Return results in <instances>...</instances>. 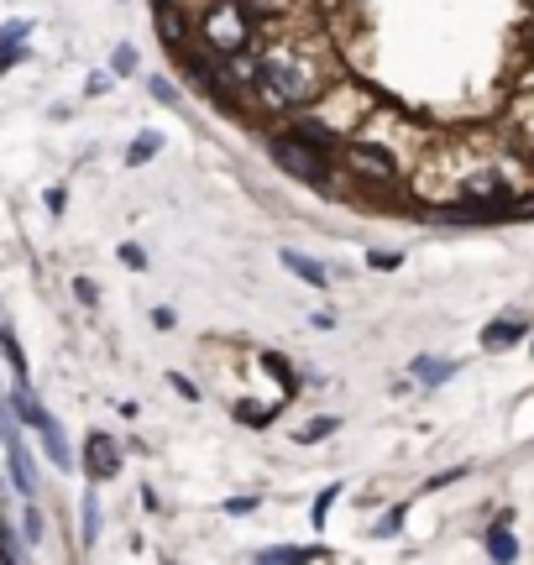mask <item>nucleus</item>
<instances>
[{
    "label": "nucleus",
    "mask_w": 534,
    "mask_h": 565,
    "mask_svg": "<svg viewBox=\"0 0 534 565\" xmlns=\"http://www.w3.org/2000/svg\"><path fill=\"white\" fill-rule=\"evenodd\" d=\"M236 419H242V424H267V419H273V408H263V404H236Z\"/></svg>",
    "instance_id": "5701e85b"
},
{
    "label": "nucleus",
    "mask_w": 534,
    "mask_h": 565,
    "mask_svg": "<svg viewBox=\"0 0 534 565\" xmlns=\"http://www.w3.org/2000/svg\"><path fill=\"white\" fill-rule=\"evenodd\" d=\"M11 404H17V414L26 424H32V429H42V424H47V414H42V404L38 398H32V393H26V387H17V398H11Z\"/></svg>",
    "instance_id": "f3484780"
},
{
    "label": "nucleus",
    "mask_w": 534,
    "mask_h": 565,
    "mask_svg": "<svg viewBox=\"0 0 534 565\" xmlns=\"http://www.w3.org/2000/svg\"><path fill=\"white\" fill-rule=\"evenodd\" d=\"M158 26H163L168 42H184V17L173 11V0H158Z\"/></svg>",
    "instance_id": "dca6fc26"
},
{
    "label": "nucleus",
    "mask_w": 534,
    "mask_h": 565,
    "mask_svg": "<svg viewBox=\"0 0 534 565\" xmlns=\"http://www.w3.org/2000/svg\"><path fill=\"white\" fill-rule=\"evenodd\" d=\"M263 68H267V58L247 53V47H242V53H226V74L236 84H257V79H263Z\"/></svg>",
    "instance_id": "6e6552de"
},
{
    "label": "nucleus",
    "mask_w": 534,
    "mask_h": 565,
    "mask_svg": "<svg viewBox=\"0 0 534 565\" xmlns=\"http://www.w3.org/2000/svg\"><path fill=\"white\" fill-rule=\"evenodd\" d=\"M74 294H79L84 303H95V282H89V278H79V282H74Z\"/></svg>",
    "instance_id": "c85d7f7f"
},
{
    "label": "nucleus",
    "mask_w": 534,
    "mask_h": 565,
    "mask_svg": "<svg viewBox=\"0 0 534 565\" xmlns=\"http://www.w3.org/2000/svg\"><path fill=\"white\" fill-rule=\"evenodd\" d=\"M330 429H335V419H314V424H305V429H299V440H325Z\"/></svg>",
    "instance_id": "b1692460"
},
{
    "label": "nucleus",
    "mask_w": 534,
    "mask_h": 565,
    "mask_svg": "<svg viewBox=\"0 0 534 565\" xmlns=\"http://www.w3.org/2000/svg\"><path fill=\"white\" fill-rule=\"evenodd\" d=\"M257 89H263V100L273 110H299V105H309L320 95V74L299 58H267Z\"/></svg>",
    "instance_id": "f257e3e1"
},
{
    "label": "nucleus",
    "mask_w": 534,
    "mask_h": 565,
    "mask_svg": "<svg viewBox=\"0 0 534 565\" xmlns=\"http://www.w3.org/2000/svg\"><path fill=\"white\" fill-rule=\"evenodd\" d=\"M367 263H372V267H398V257H393V252H372Z\"/></svg>",
    "instance_id": "c756f323"
},
{
    "label": "nucleus",
    "mask_w": 534,
    "mask_h": 565,
    "mask_svg": "<svg viewBox=\"0 0 534 565\" xmlns=\"http://www.w3.org/2000/svg\"><path fill=\"white\" fill-rule=\"evenodd\" d=\"M341 162H346L362 183H393L398 179V162H393L383 147H372V141H351L346 152H341Z\"/></svg>",
    "instance_id": "20e7f679"
},
{
    "label": "nucleus",
    "mask_w": 534,
    "mask_h": 565,
    "mask_svg": "<svg viewBox=\"0 0 534 565\" xmlns=\"http://www.w3.org/2000/svg\"><path fill=\"white\" fill-rule=\"evenodd\" d=\"M152 152H163V137H158V131H142V137L131 141V152H126V162H131V168H142V162L152 158Z\"/></svg>",
    "instance_id": "2eb2a0df"
},
{
    "label": "nucleus",
    "mask_w": 534,
    "mask_h": 565,
    "mask_svg": "<svg viewBox=\"0 0 534 565\" xmlns=\"http://www.w3.org/2000/svg\"><path fill=\"white\" fill-rule=\"evenodd\" d=\"M263 362H267V372H273V377H278V383L288 387V393H293V387H299V372H293V366H288L284 356H273V351H267Z\"/></svg>",
    "instance_id": "a211bd4d"
},
{
    "label": "nucleus",
    "mask_w": 534,
    "mask_h": 565,
    "mask_svg": "<svg viewBox=\"0 0 534 565\" xmlns=\"http://www.w3.org/2000/svg\"><path fill=\"white\" fill-rule=\"evenodd\" d=\"M116 74H126V68H137V53H131V47H116Z\"/></svg>",
    "instance_id": "a878e982"
},
{
    "label": "nucleus",
    "mask_w": 534,
    "mask_h": 565,
    "mask_svg": "<svg viewBox=\"0 0 534 565\" xmlns=\"http://www.w3.org/2000/svg\"><path fill=\"white\" fill-rule=\"evenodd\" d=\"M0 351H6V362L17 366V383H21V377H26V356H21V345H17L11 330H0Z\"/></svg>",
    "instance_id": "6ab92c4d"
},
{
    "label": "nucleus",
    "mask_w": 534,
    "mask_h": 565,
    "mask_svg": "<svg viewBox=\"0 0 534 565\" xmlns=\"http://www.w3.org/2000/svg\"><path fill=\"white\" fill-rule=\"evenodd\" d=\"M273 158H278L284 173H293V179H305V183H325L330 179V152L325 147H314V141H305L299 131H288V137L273 141Z\"/></svg>",
    "instance_id": "7ed1b4c3"
},
{
    "label": "nucleus",
    "mask_w": 534,
    "mask_h": 565,
    "mask_svg": "<svg viewBox=\"0 0 534 565\" xmlns=\"http://www.w3.org/2000/svg\"><path fill=\"white\" fill-rule=\"evenodd\" d=\"M514 341H524V320H493L482 330V345H488V351H509Z\"/></svg>",
    "instance_id": "1a4fd4ad"
},
{
    "label": "nucleus",
    "mask_w": 534,
    "mask_h": 565,
    "mask_svg": "<svg viewBox=\"0 0 534 565\" xmlns=\"http://www.w3.org/2000/svg\"><path fill=\"white\" fill-rule=\"evenodd\" d=\"M461 200H472V204H503V200H509V179H503L498 168H477L472 179H467V189H461Z\"/></svg>",
    "instance_id": "423d86ee"
},
{
    "label": "nucleus",
    "mask_w": 534,
    "mask_h": 565,
    "mask_svg": "<svg viewBox=\"0 0 534 565\" xmlns=\"http://www.w3.org/2000/svg\"><path fill=\"white\" fill-rule=\"evenodd\" d=\"M84 466H89L95 482L116 477V471H121V450H116V440H110V435H89V445H84Z\"/></svg>",
    "instance_id": "39448f33"
},
{
    "label": "nucleus",
    "mask_w": 534,
    "mask_h": 565,
    "mask_svg": "<svg viewBox=\"0 0 534 565\" xmlns=\"http://www.w3.org/2000/svg\"><path fill=\"white\" fill-rule=\"evenodd\" d=\"M278 263H284L288 273H299L309 288H330V267H320L314 257H305V252H288L284 246V252H278Z\"/></svg>",
    "instance_id": "0eeeda50"
},
{
    "label": "nucleus",
    "mask_w": 534,
    "mask_h": 565,
    "mask_svg": "<svg viewBox=\"0 0 534 565\" xmlns=\"http://www.w3.org/2000/svg\"><path fill=\"white\" fill-rule=\"evenodd\" d=\"M252 26H257V17H252L242 0H221V6H210L205 11V42L226 58V53H242L252 42Z\"/></svg>",
    "instance_id": "f03ea898"
},
{
    "label": "nucleus",
    "mask_w": 534,
    "mask_h": 565,
    "mask_svg": "<svg viewBox=\"0 0 534 565\" xmlns=\"http://www.w3.org/2000/svg\"><path fill=\"white\" fill-rule=\"evenodd\" d=\"M293 131H299V137H305V141H314V147H325V152H330V147H335V137H330V131H325V126H293Z\"/></svg>",
    "instance_id": "4be33fe9"
},
{
    "label": "nucleus",
    "mask_w": 534,
    "mask_h": 565,
    "mask_svg": "<svg viewBox=\"0 0 534 565\" xmlns=\"http://www.w3.org/2000/svg\"><path fill=\"white\" fill-rule=\"evenodd\" d=\"M242 6H247L252 17H278L284 11V0H242Z\"/></svg>",
    "instance_id": "393cba45"
},
{
    "label": "nucleus",
    "mask_w": 534,
    "mask_h": 565,
    "mask_svg": "<svg viewBox=\"0 0 534 565\" xmlns=\"http://www.w3.org/2000/svg\"><path fill=\"white\" fill-rule=\"evenodd\" d=\"M121 263H126V267H142L147 257H142V252H137V246H121Z\"/></svg>",
    "instance_id": "cd10ccee"
},
{
    "label": "nucleus",
    "mask_w": 534,
    "mask_h": 565,
    "mask_svg": "<svg viewBox=\"0 0 534 565\" xmlns=\"http://www.w3.org/2000/svg\"><path fill=\"white\" fill-rule=\"evenodd\" d=\"M456 372V362H440V356H419V362H414V377H419V383H446V377H451Z\"/></svg>",
    "instance_id": "4468645a"
},
{
    "label": "nucleus",
    "mask_w": 534,
    "mask_h": 565,
    "mask_svg": "<svg viewBox=\"0 0 534 565\" xmlns=\"http://www.w3.org/2000/svg\"><path fill=\"white\" fill-rule=\"evenodd\" d=\"M530 162H534V158H530Z\"/></svg>",
    "instance_id": "7c9ffc66"
},
{
    "label": "nucleus",
    "mask_w": 534,
    "mask_h": 565,
    "mask_svg": "<svg viewBox=\"0 0 534 565\" xmlns=\"http://www.w3.org/2000/svg\"><path fill=\"white\" fill-rule=\"evenodd\" d=\"M26 32H32L26 21H11V26H0V74H6V68L21 58V38H26Z\"/></svg>",
    "instance_id": "9d476101"
},
{
    "label": "nucleus",
    "mask_w": 534,
    "mask_h": 565,
    "mask_svg": "<svg viewBox=\"0 0 534 565\" xmlns=\"http://www.w3.org/2000/svg\"><path fill=\"white\" fill-rule=\"evenodd\" d=\"M335 498H341V487H325V492L314 498V513H309V519H314V529L325 524V513H330V503H335Z\"/></svg>",
    "instance_id": "412c9836"
},
{
    "label": "nucleus",
    "mask_w": 534,
    "mask_h": 565,
    "mask_svg": "<svg viewBox=\"0 0 534 565\" xmlns=\"http://www.w3.org/2000/svg\"><path fill=\"white\" fill-rule=\"evenodd\" d=\"M6 450H11V477H17L21 492H38V477H32V461H26V450H21V440L11 435L6 440Z\"/></svg>",
    "instance_id": "9b49d317"
},
{
    "label": "nucleus",
    "mask_w": 534,
    "mask_h": 565,
    "mask_svg": "<svg viewBox=\"0 0 534 565\" xmlns=\"http://www.w3.org/2000/svg\"><path fill=\"white\" fill-rule=\"evenodd\" d=\"M42 440H47V461L58 466V471H68V466H74V456H68V445H63V429L53 419L42 424Z\"/></svg>",
    "instance_id": "ddd939ff"
},
{
    "label": "nucleus",
    "mask_w": 534,
    "mask_h": 565,
    "mask_svg": "<svg viewBox=\"0 0 534 565\" xmlns=\"http://www.w3.org/2000/svg\"><path fill=\"white\" fill-rule=\"evenodd\" d=\"M252 508H257V492H247V498H231L226 513H252Z\"/></svg>",
    "instance_id": "bb28decb"
},
{
    "label": "nucleus",
    "mask_w": 534,
    "mask_h": 565,
    "mask_svg": "<svg viewBox=\"0 0 534 565\" xmlns=\"http://www.w3.org/2000/svg\"><path fill=\"white\" fill-rule=\"evenodd\" d=\"M488 555H493V561H519V540L509 534V524L488 529Z\"/></svg>",
    "instance_id": "f8f14e48"
},
{
    "label": "nucleus",
    "mask_w": 534,
    "mask_h": 565,
    "mask_svg": "<svg viewBox=\"0 0 534 565\" xmlns=\"http://www.w3.org/2000/svg\"><path fill=\"white\" fill-rule=\"evenodd\" d=\"M257 561H267V565H293V561H305V550H293V545H273V550H263Z\"/></svg>",
    "instance_id": "aec40b11"
}]
</instances>
